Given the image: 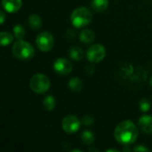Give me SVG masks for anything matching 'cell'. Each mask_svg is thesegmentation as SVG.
Listing matches in <instances>:
<instances>
[{
  "instance_id": "cell-1",
  "label": "cell",
  "mask_w": 152,
  "mask_h": 152,
  "mask_svg": "<svg viewBox=\"0 0 152 152\" xmlns=\"http://www.w3.org/2000/svg\"><path fill=\"white\" fill-rule=\"evenodd\" d=\"M139 131L135 124L131 120H125L119 123L114 131L116 141L124 146L134 143L138 138Z\"/></svg>"
},
{
  "instance_id": "cell-2",
  "label": "cell",
  "mask_w": 152,
  "mask_h": 152,
  "mask_svg": "<svg viewBox=\"0 0 152 152\" xmlns=\"http://www.w3.org/2000/svg\"><path fill=\"white\" fill-rule=\"evenodd\" d=\"M12 52L15 58L21 61L29 60L35 55V49L32 45L22 39H18L14 42L12 47Z\"/></svg>"
},
{
  "instance_id": "cell-3",
  "label": "cell",
  "mask_w": 152,
  "mask_h": 152,
  "mask_svg": "<svg viewBox=\"0 0 152 152\" xmlns=\"http://www.w3.org/2000/svg\"><path fill=\"white\" fill-rule=\"evenodd\" d=\"M93 20V13L92 12L84 6L76 8L71 15L70 20L74 27L76 28H84L87 26Z\"/></svg>"
},
{
  "instance_id": "cell-4",
  "label": "cell",
  "mask_w": 152,
  "mask_h": 152,
  "mask_svg": "<svg viewBox=\"0 0 152 152\" xmlns=\"http://www.w3.org/2000/svg\"><path fill=\"white\" fill-rule=\"evenodd\" d=\"M51 82L47 76L42 73L35 74L29 81V86L31 90L36 94H44L50 88Z\"/></svg>"
},
{
  "instance_id": "cell-5",
  "label": "cell",
  "mask_w": 152,
  "mask_h": 152,
  "mask_svg": "<svg viewBox=\"0 0 152 152\" xmlns=\"http://www.w3.org/2000/svg\"><path fill=\"white\" fill-rule=\"evenodd\" d=\"M36 45L40 51L45 53L49 52L54 45L53 36L48 31H43L37 35L36 38Z\"/></svg>"
},
{
  "instance_id": "cell-6",
  "label": "cell",
  "mask_w": 152,
  "mask_h": 152,
  "mask_svg": "<svg viewBox=\"0 0 152 152\" xmlns=\"http://www.w3.org/2000/svg\"><path fill=\"white\" fill-rule=\"evenodd\" d=\"M106 56V49L102 45L95 44L91 45L86 52V58L90 62L98 63Z\"/></svg>"
},
{
  "instance_id": "cell-7",
  "label": "cell",
  "mask_w": 152,
  "mask_h": 152,
  "mask_svg": "<svg viewBox=\"0 0 152 152\" xmlns=\"http://www.w3.org/2000/svg\"><path fill=\"white\" fill-rule=\"evenodd\" d=\"M81 122L75 115L66 116L61 121V128L67 134H75L80 128Z\"/></svg>"
},
{
  "instance_id": "cell-8",
  "label": "cell",
  "mask_w": 152,
  "mask_h": 152,
  "mask_svg": "<svg viewBox=\"0 0 152 152\" xmlns=\"http://www.w3.org/2000/svg\"><path fill=\"white\" fill-rule=\"evenodd\" d=\"M53 69L61 76H67L72 71V64L68 59L58 58L53 63Z\"/></svg>"
},
{
  "instance_id": "cell-9",
  "label": "cell",
  "mask_w": 152,
  "mask_h": 152,
  "mask_svg": "<svg viewBox=\"0 0 152 152\" xmlns=\"http://www.w3.org/2000/svg\"><path fill=\"white\" fill-rule=\"evenodd\" d=\"M2 6L7 12H18L22 6V0H2Z\"/></svg>"
},
{
  "instance_id": "cell-10",
  "label": "cell",
  "mask_w": 152,
  "mask_h": 152,
  "mask_svg": "<svg viewBox=\"0 0 152 152\" xmlns=\"http://www.w3.org/2000/svg\"><path fill=\"white\" fill-rule=\"evenodd\" d=\"M138 125L140 129L148 134H152V117L151 116H142L138 120Z\"/></svg>"
},
{
  "instance_id": "cell-11",
  "label": "cell",
  "mask_w": 152,
  "mask_h": 152,
  "mask_svg": "<svg viewBox=\"0 0 152 152\" xmlns=\"http://www.w3.org/2000/svg\"><path fill=\"white\" fill-rule=\"evenodd\" d=\"M69 58L75 61H79L84 57V51L78 45H73L69 49Z\"/></svg>"
},
{
  "instance_id": "cell-12",
  "label": "cell",
  "mask_w": 152,
  "mask_h": 152,
  "mask_svg": "<svg viewBox=\"0 0 152 152\" xmlns=\"http://www.w3.org/2000/svg\"><path fill=\"white\" fill-rule=\"evenodd\" d=\"M95 35L91 29H84L79 34V39L84 44H90L94 40Z\"/></svg>"
},
{
  "instance_id": "cell-13",
  "label": "cell",
  "mask_w": 152,
  "mask_h": 152,
  "mask_svg": "<svg viewBox=\"0 0 152 152\" xmlns=\"http://www.w3.org/2000/svg\"><path fill=\"white\" fill-rule=\"evenodd\" d=\"M91 6L95 12H104L109 7V0H92Z\"/></svg>"
},
{
  "instance_id": "cell-14",
  "label": "cell",
  "mask_w": 152,
  "mask_h": 152,
  "mask_svg": "<svg viewBox=\"0 0 152 152\" xmlns=\"http://www.w3.org/2000/svg\"><path fill=\"white\" fill-rule=\"evenodd\" d=\"M28 23L33 30H38L42 26V20L37 14H31L28 16Z\"/></svg>"
},
{
  "instance_id": "cell-15",
  "label": "cell",
  "mask_w": 152,
  "mask_h": 152,
  "mask_svg": "<svg viewBox=\"0 0 152 152\" xmlns=\"http://www.w3.org/2000/svg\"><path fill=\"white\" fill-rule=\"evenodd\" d=\"M69 87L73 92H80L83 88V82L78 77H72L69 81Z\"/></svg>"
},
{
  "instance_id": "cell-16",
  "label": "cell",
  "mask_w": 152,
  "mask_h": 152,
  "mask_svg": "<svg viewBox=\"0 0 152 152\" xmlns=\"http://www.w3.org/2000/svg\"><path fill=\"white\" fill-rule=\"evenodd\" d=\"M43 105L45 107V109L47 110V111H52L53 110V109L55 108L56 106V102H55V99L53 96L52 95H48L46 96L44 101H43Z\"/></svg>"
},
{
  "instance_id": "cell-17",
  "label": "cell",
  "mask_w": 152,
  "mask_h": 152,
  "mask_svg": "<svg viewBox=\"0 0 152 152\" xmlns=\"http://www.w3.org/2000/svg\"><path fill=\"white\" fill-rule=\"evenodd\" d=\"M81 140L83 143L86 145H91L94 142V134L89 130L84 131L81 134Z\"/></svg>"
},
{
  "instance_id": "cell-18",
  "label": "cell",
  "mask_w": 152,
  "mask_h": 152,
  "mask_svg": "<svg viewBox=\"0 0 152 152\" xmlns=\"http://www.w3.org/2000/svg\"><path fill=\"white\" fill-rule=\"evenodd\" d=\"M15 37H13L11 33L9 32H5V31H3L0 33V39H1V45L2 46H6L8 45H10L12 41H13V38Z\"/></svg>"
},
{
  "instance_id": "cell-19",
  "label": "cell",
  "mask_w": 152,
  "mask_h": 152,
  "mask_svg": "<svg viewBox=\"0 0 152 152\" xmlns=\"http://www.w3.org/2000/svg\"><path fill=\"white\" fill-rule=\"evenodd\" d=\"M12 31H13V35H14L16 39H22L25 37V35H26L25 28L20 24H16L12 28Z\"/></svg>"
},
{
  "instance_id": "cell-20",
  "label": "cell",
  "mask_w": 152,
  "mask_h": 152,
  "mask_svg": "<svg viewBox=\"0 0 152 152\" xmlns=\"http://www.w3.org/2000/svg\"><path fill=\"white\" fill-rule=\"evenodd\" d=\"M151 109V102L147 99H142L140 102V110L142 112H147Z\"/></svg>"
},
{
  "instance_id": "cell-21",
  "label": "cell",
  "mask_w": 152,
  "mask_h": 152,
  "mask_svg": "<svg viewBox=\"0 0 152 152\" xmlns=\"http://www.w3.org/2000/svg\"><path fill=\"white\" fill-rule=\"evenodd\" d=\"M94 122V118L93 116L91 115H86L85 117H83V119H82V124L84 126H89L91 125H93Z\"/></svg>"
},
{
  "instance_id": "cell-22",
  "label": "cell",
  "mask_w": 152,
  "mask_h": 152,
  "mask_svg": "<svg viewBox=\"0 0 152 152\" xmlns=\"http://www.w3.org/2000/svg\"><path fill=\"white\" fill-rule=\"evenodd\" d=\"M134 151H150V149L146 148L145 146H142V145H139L135 148H134L133 150Z\"/></svg>"
},
{
  "instance_id": "cell-23",
  "label": "cell",
  "mask_w": 152,
  "mask_h": 152,
  "mask_svg": "<svg viewBox=\"0 0 152 152\" xmlns=\"http://www.w3.org/2000/svg\"><path fill=\"white\" fill-rule=\"evenodd\" d=\"M0 18H1V24H4V20H5V15H4V12L3 11L0 12Z\"/></svg>"
},
{
  "instance_id": "cell-24",
  "label": "cell",
  "mask_w": 152,
  "mask_h": 152,
  "mask_svg": "<svg viewBox=\"0 0 152 152\" xmlns=\"http://www.w3.org/2000/svg\"><path fill=\"white\" fill-rule=\"evenodd\" d=\"M106 151H114V152H118V150H114V149H111V150H107Z\"/></svg>"
},
{
  "instance_id": "cell-25",
  "label": "cell",
  "mask_w": 152,
  "mask_h": 152,
  "mask_svg": "<svg viewBox=\"0 0 152 152\" xmlns=\"http://www.w3.org/2000/svg\"><path fill=\"white\" fill-rule=\"evenodd\" d=\"M150 84H151V86H152V77H151V80H150Z\"/></svg>"
}]
</instances>
